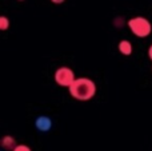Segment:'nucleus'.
<instances>
[{
    "label": "nucleus",
    "mask_w": 152,
    "mask_h": 151,
    "mask_svg": "<svg viewBox=\"0 0 152 151\" xmlns=\"http://www.w3.org/2000/svg\"><path fill=\"white\" fill-rule=\"evenodd\" d=\"M68 90L74 99L86 102L95 96V94H96V84L94 83V80L88 79V78H77L68 87Z\"/></svg>",
    "instance_id": "f257e3e1"
},
{
    "label": "nucleus",
    "mask_w": 152,
    "mask_h": 151,
    "mask_svg": "<svg viewBox=\"0 0 152 151\" xmlns=\"http://www.w3.org/2000/svg\"><path fill=\"white\" fill-rule=\"evenodd\" d=\"M128 27L132 34L137 37H147L152 31L151 23L143 16H135L128 20Z\"/></svg>",
    "instance_id": "f03ea898"
},
{
    "label": "nucleus",
    "mask_w": 152,
    "mask_h": 151,
    "mask_svg": "<svg viewBox=\"0 0 152 151\" xmlns=\"http://www.w3.org/2000/svg\"><path fill=\"white\" fill-rule=\"evenodd\" d=\"M55 82L61 87H69L75 82V74L69 67H60L55 72Z\"/></svg>",
    "instance_id": "7ed1b4c3"
},
{
    "label": "nucleus",
    "mask_w": 152,
    "mask_h": 151,
    "mask_svg": "<svg viewBox=\"0 0 152 151\" xmlns=\"http://www.w3.org/2000/svg\"><path fill=\"white\" fill-rule=\"evenodd\" d=\"M35 126H36V128L39 131L47 133V131H50L51 126H52V120H51L48 117H45V115H42V117H39L36 119V122H35Z\"/></svg>",
    "instance_id": "20e7f679"
},
{
    "label": "nucleus",
    "mask_w": 152,
    "mask_h": 151,
    "mask_svg": "<svg viewBox=\"0 0 152 151\" xmlns=\"http://www.w3.org/2000/svg\"><path fill=\"white\" fill-rule=\"evenodd\" d=\"M18 146V144L15 143V139H13V136H11V135H5V136H3V139H1V147L4 150H12Z\"/></svg>",
    "instance_id": "39448f33"
},
{
    "label": "nucleus",
    "mask_w": 152,
    "mask_h": 151,
    "mask_svg": "<svg viewBox=\"0 0 152 151\" xmlns=\"http://www.w3.org/2000/svg\"><path fill=\"white\" fill-rule=\"evenodd\" d=\"M119 51H120L123 55L128 56L132 54V44L129 40H121L120 43H119Z\"/></svg>",
    "instance_id": "423d86ee"
},
{
    "label": "nucleus",
    "mask_w": 152,
    "mask_h": 151,
    "mask_svg": "<svg viewBox=\"0 0 152 151\" xmlns=\"http://www.w3.org/2000/svg\"><path fill=\"white\" fill-rule=\"evenodd\" d=\"M8 27H10V21H8V19L5 18V16H0V29H7Z\"/></svg>",
    "instance_id": "0eeeda50"
},
{
    "label": "nucleus",
    "mask_w": 152,
    "mask_h": 151,
    "mask_svg": "<svg viewBox=\"0 0 152 151\" xmlns=\"http://www.w3.org/2000/svg\"><path fill=\"white\" fill-rule=\"evenodd\" d=\"M13 151H31L28 146H26V144H18V146L13 149Z\"/></svg>",
    "instance_id": "6e6552de"
},
{
    "label": "nucleus",
    "mask_w": 152,
    "mask_h": 151,
    "mask_svg": "<svg viewBox=\"0 0 152 151\" xmlns=\"http://www.w3.org/2000/svg\"><path fill=\"white\" fill-rule=\"evenodd\" d=\"M51 1H52L53 4H61V3H64L66 0H51Z\"/></svg>",
    "instance_id": "1a4fd4ad"
},
{
    "label": "nucleus",
    "mask_w": 152,
    "mask_h": 151,
    "mask_svg": "<svg viewBox=\"0 0 152 151\" xmlns=\"http://www.w3.org/2000/svg\"><path fill=\"white\" fill-rule=\"evenodd\" d=\"M148 56H150V59L152 60V44H151V47L148 48Z\"/></svg>",
    "instance_id": "9d476101"
},
{
    "label": "nucleus",
    "mask_w": 152,
    "mask_h": 151,
    "mask_svg": "<svg viewBox=\"0 0 152 151\" xmlns=\"http://www.w3.org/2000/svg\"><path fill=\"white\" fill-rule=\"evenodd\" d=\"M19 1H23V0H19Z\"/></svg>",
    "instance_id": "9b49d317"
}]
</instances>
